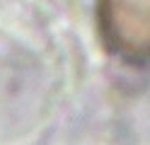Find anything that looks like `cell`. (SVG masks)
Masks as SVG:
<instances>
[{
    "label": "cell",
    "mask_w": 150,
    "mask_h": 145,
    "mask_svg": "<svg viewBox=\"0 0 150 145\" xmlns=\"http://www.w3.org/2000/svg\"><path fill=\"white\" fill-rule=\"evenodd\" d=\"M107 46L126 61H150V0H95Z\"/></svg>",
    "instance_id": "cell-1"
}]
</instances>
